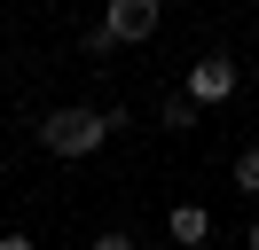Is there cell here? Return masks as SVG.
<instances>
[{"mask_svg": "<svg viewBox=\"0 0 259 250\" xmlns=\"http://www.w3.org/2000/svg\"><path fill=\"white\" fill-rule=\"evenodd\" d=\"M110 141V117L102 109H48L39 117V149L48 156H95Z\"/></svg>", "mask_w": 259, "mask_h": 250, "instance_id": "6da1fadb", "label": "cell"}, {"mask_svg": "<svg viewBox=\"0 0 259 250\" xmlns=\"http://www.w3.org/2000/svg\"><path fill=\"white\" fill-rule=\"evenodd\" d=\"M236 86H243V71H236V55H204V62H189V102L196 109H220V102H236Z\"/></svg>", "mask_w": 259, "mask_h": 250, "instance_id": "7a4b0ae2", "label": "cell"}, {"mask_svg": "<svg viewBox=\"0 0 259 250\" xmlns=\"http://www.w3.org/2000/svg\"><path fill=\"white\" fill-rule=\"evenodd\" d=\"M157 24H165V8H157V0H110V8H102V31H110L118 47H142Z\"/></svg>", "mask_w": 259, "mask_h": 250, "instance_id": "3957f363", "label": "cell"}, {"mask_svg": "<svg viewBox=\"0 0 259 250\" xmlns=\"http://www.w3.org/2000/svg\"><path fill=\"white\" fill-rule=\"evenodd\" d=\"M165 234H173L181 250H204L212 242V211L204 203H173V211H165Z\"/></svg>", "mask_w": 259, "mask_h": 250, "instance_id": "277c9868", "label": "cell"}, {"mask_svg": "<svg viewBox=\"0 0 259 250\" xmlns=\"http://www.w3.org/2000/svg\"><path fill=\"white\" fill-rule=\"evenodd\" d=\"M157 125H165V133H196V125H204V109H196L189 94H165V109H157Z\"/></svg>", "mask_w": 259, "mask_h": 250, "instance_id": "5b68a950", "label": "cell"}, {"mask_svg": "<svg viewBox=\"0 0 259 250\" xmlns=\"http://www.w3.org/2000/svg\"><path fill=\"white\" fill-rule=\"evenodd\" d=\"M228 180H236V196H259V141H251V149H236Z\"/></svg>", "mask_w": 259, "mask_h": 250, "instance_id": "8992f818", "label": "cell"}, {"mask_svg": "<svg viewBox=\"0 0 259 250\" xmlns=\"http://www.w3.org/2000/svg\"><path fill=\"white\" fill-rule=\"evenodd\" d=\"M87 250H142V242H134L126 227H102V234H95V242H87Z\"/></svg>", "mask_w": 259, "mask_h": 250, "instance_id": "52a82bcc", "label": "cell"}, {"mask_svg": "<svg viewBox=\"0 0 259 250\" xmlns=\"http://www.w3.org/2000/svg\"><path fill=\"white\" fill-rule=\"evenodd\" d=\"M0 250H39V242H32V234H0Z\"/></svg>", "mask_w": 259, "mask_h": 250, "instance_id": "ba28073f", "label": "cell"}, {"mask_svg": "<svg viewBox=\"0 0 259 250\" xmlns=\"http://www.w3.org/2000/svg\"><path fill=\"white\" fill-rule=\"evenodd\" d=\"M243 250H259V219H251V227H243Z\"/></svg>", "mask_w": 259, "mask_h": 250, "instance_id": "9c48e42d", "label": "cell"}]
</instances>
